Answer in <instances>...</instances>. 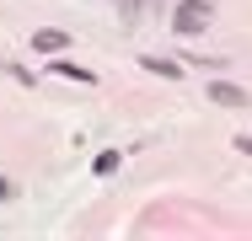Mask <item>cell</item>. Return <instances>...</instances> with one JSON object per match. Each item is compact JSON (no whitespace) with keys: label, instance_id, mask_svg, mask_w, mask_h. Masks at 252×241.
Wrapping results in <instances>:
<instances>
[{"label":"cell","instance_id":"277c9868","mask_svg":"<svg viewBox=\"0 0 252 241\" xmlns=\"http://www.w3.org/2000/svg\"><path fill=\"white\" fill-rule=\"evenodd\" d=\"M145 70H156V75H166V81H177L183 70L172 64V59H156V54H145Z\"/></svg>","mask_w":252,"mask_h":241},{"label":"cell","instance_id":"3957f363","mask_svg":"<svg viewBox=\"0 0 252 241\" xmlns=\"http://www.w3.org/2000/svg\"><path fill=\"white\" fill-rule=\"evenodd\" d=\"M64 43H70V38H64V32H54V27H49V32H32V48H43V54H59Z\"/></svg>","mask_w":252,"mask_h":241},{"label":"cell","instance_id":"5b68a950","mask_svg":"<svg viewBox=\"0 0 252 241\" xmlns=\"http://www.w3.org/2000/svg\"><path fill=\"white\" fill-rule=\"evenodd\" d=\"M54 70H59V75H64V81H86V86H92V81H97V75H92V70H75V64H54Z\"/></svg>","mask_w":252,"mask_h":241},{"label":"cell","instance_id":"7a4b0ae2","mask_svg":"<svg viewBox=\"0 0 252 241\" xmlns=\"http://www.w3.org/2000/svg\"><path fill=\"white\" fill-rule=\"evenodd\" d=\"M209 102H220V107H252V91L247 86H236V81H209Z\"/></svg>","mask_w":252,"mask_h":241},{"label":"cell","instance_id":"8992f818","mask_svg":"<svg viewBox=\"0 0 252 241\" xmlns=\"http://www.w3.org/2000/svg\"><path fill=\"white\" fill-rule=\"evenodd\" d=\"M5 193H11V182H5V177H0V198H5Z\"/></svg>","mask_w":252,"mask_h":241},{"label":"cell","instance_id":"6da1fadb","mask_svg":"<svg viewBox=\"0 0 252 241\" xmlns=\"http://www.w3.org/2000/svg\"><path fill=\"white\" fill-rule=\"evenodd\" d=\"M209 22H215V5H209V0H183V5L172 11V32H183V38L204 32Z\"/></svg>","mask_w":252,"mask_h":241}]
</instances>
